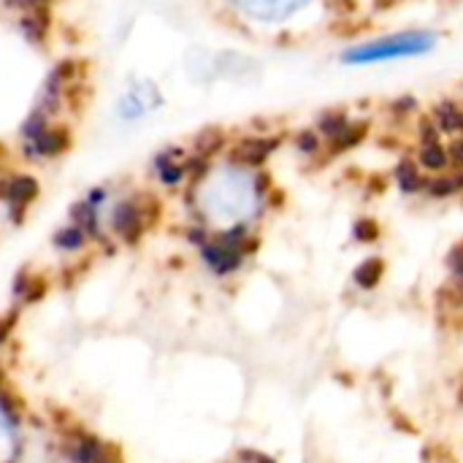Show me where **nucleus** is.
<instances>
[{
	"mask_svg": "<svg viewBox=\"0 0 463 463\" xmlns=\"http://www.w3.org/2000/svg\"><path fill=\"white\" fill-rule=\"evenodd\" d=\"M437 35L429 30H407V33H393L385 38H374L366 43H358L345 52V62L350 65H372V62H388V60H402V57H418L434 49Z\"/></svg>",
	"mask_w": 463,
	"mask_h": 463,
	"instance_id": "1",
	"label": "nucleus"
},
{
	"mask_svg": "<svg viewBox=\"0 0 463 463\" xmlns=\"http://www.w3.org/2000/svg\"><path fill=\"white\" fill-rule=\"evenodd\" d=\"M201 250V260L214 277H231L244 266V258L255 252V239L244 225H233L217 236H212Z\"/></svg>",
	"mask_w": 463,
	"mask_h": 463,
	"instance_id": "2",
	"label": "nucleus"
},
{
	"mask_svg": "<svg viewBox=\"0 0 463 463\" xmlns=\"http://www.w3.org/2000/svg\"><path fill=\"white\" fill-rule=\"evenodd\" d=\"M157 214V203L146 195H130L125 201H119L111 212V231L117 239H122L125 244H138V239L144 236V231L149 228V222H155Z\"/></svg>",
	"mask_w": 463,
	"mask_h": 463,
	"instance_id": "3",
	"label": "nucleus"
},
{
	"mask_svg": "<svg viewBox=\"0 0 463 463\" xmlns=\"http://www.w3.org/2000/svg\"><path fill=\"white\" fill-rule=\"evenodd\" d=\"M62 458L68 463H100L114 445L100 439L95 431L81 429V426H65L62 431V442H60Z\"/></svg>",
	"mask_w": 463,
	"mask_h": 463,
	"instance_id": "4",
	"label": "nucleus"
},
{
	"mask_svg": "<svg viewBox=\"0 0 463 463\" xmlns=\"http://www.w3.org/2000/svg\"><path fill=\"white\" fill-rule=\"evenodd\" d=\"M38 198V182L27 174H16L3 179V203L14 222L24 220V209Z\"/></svg>",
	"mask_w": 463,
	"mask_h": 463,
	"instance_id": "5",
	"label": "nucleus"
},
{
	"mask_svg": "<svg viewBox=\"0 0 463 463\" xmlns=\"http://www.w3.org/2000/svg\"><path fill=\"white\" fill-rule=\"evenodd\" d=\"M27 144V155L33 160H49V157H60L68 146H71V133L68 128H43L38 136H33Z\"/></svg>",
	"mask_w": 463,
	"mask_h": 463,
	"instance_id": "6",
	"label": "nucleus"
},
{
	"mask_svg": "<svg viewBox=\"0 0 463 463\" xmlns=\"http://www.w3.org/2000/svg\"><path fill=\"white\" fill-rule=\"evenodd\" d=\"M236 3L258 19H288L309 0H236Z\"/></svg>",
	"mask_w": 463,
	"mask_h": 463,
	"instance_id": "7",
	"label": "nucleus"
},
{
	"mask_svg": "<svg viewBox=\"0 0 463 463\" xmlns=\"http://www.w3.org/2000/svg\"><path fill=\"white\" fill-rule=\"evenodd\" d=\"M277 149V138H269V136H250V138H241L236 146H233V160L252 168V165H260L271 152Z\"/></svg>",
	"mask_w": 463,
	"mask_h": 463,
	"instance_id": "8",
	"label": "nucleus"
},
{
	"mask_svg": "<svg viewBox=\"0 0 463 463\" xmlns=\"http://www.w3.org/2000/svg\"><path fill=\"white\" fill-rule=\"evenodd\" d=\"M152 168H155V176H157L165 187H176V184L187 176L182 149H163V152L152 160Z\"/></svg>",
	"mask_w": 463,
	"mask_h": 463,
	"instance_id": "9",
	"label": "nucleus"
},
{
	"mask_svg": "<svg viewBox=\"0 0 463 463\" xmlns=\"http://www.w3.org/2000/svg\"><path fill=\"white\" fill-rule=\"evenodd\" d=\"M71 222L79 225V228L87 233L90 241H98V239L103 236V231H100V206L92 203L87 195L71 206Z\"/></svg>",
	"mask_w": 463,
	"mask_h": 463,
	"instance_id": "10",
	"label": "nucleus"
},
{
	"mask_svg": "<svg viewBox=\"0 0 463 463\" xmlns=\"http://www.w3.org/2000/svg\"><path fill=\"white\" fill-rule=\"evenodd\" d=\"M11 293H14V301L27 307V304H35L46 296V279L33 274V271H19L14 277V285H11Z\"/></svg>",
	"mask_w": 463,
	"mask_h": 463,
	"instance_id": "11",
	"label": "nucleus"
},
{
	"mask_svg": "<svg viewBox=\"0 0 463 463\" xmlns=\"http://www.w3.org/2000/svg\"><path fill=\"white\" fill-rule=\"evenodd\" d=\"M149 95H155V90H138V87H133V90L119 100V117H122V119H138V117H144V114L152 109Z\"/></svg>",
	"mask_w": 463,
	"mask_h": 463,
	"instance_id": "12",
	"label": "nucleus"
},
{
	"mask_svg": "<svg viewBox=\"0 0 463 463\" xmlns=\"http://www.w3.org/2000/svg\"><path fill=\"white\" fill-rule=\"evenodd\" d=\"M87 233L79 228V225H65V228H60L54 236H52V244H54V250H60V252H65V255H73V252H81L84 247H87Z\"/></svg>",
	"mask_w": 463,
	"mask_h": 463,
	"instance_id": "13",
	"label": "nucleus"
},
{
	"mask_svg": "<svg viewBox=\"0 0 463 463\" xmlns=\"http://www.w3.org/2000/svg\"><path fill=\"white\" fill-rule=\"evenodd\" d=\"M46 27H49V16L41 8H30L27 14H22L19 19V33L30 41V43H41L46 38Z\"/></svg>",
	"mask_w": 463,
	"mask_h": 463,
	"instance_id": "14",
	"label": "nucleus"
},
{
	"mask_svg": "<svg viewBox=\"0 0 463 463\" xmlns=\"http://www.w3.org/2000/svg\"><path fill=\"white\" fill-rule=\"evenodd\" d=\"M383 274H385V263H383L380 258H366V260L355 269V285H358L361 290H374V288L380 285Z\"/></svg>",
	"mask_w": 463,
	"mask_h": 463,
	"instance_id": "15",
	"label": "nucleus"
},
{
	"mask_svg": "<svg viewBox=\"0 0 463 463\" xmlns=\"http://www.w3.org/2000/svg\"><path fill=\"white\" fill-rule=\"evenodd\" d=\"M222 144H225L222 130H220V128H206V130H201V133L195 136L193 149H195V155H201V157H206V160H209L214 152H220V149H222Z\"/></svg>",
	"mask_w": 463,
	"mask_h": 463,
	"instance_id": "16",
	"label": "nucleus"
},
{
	"mask_svg": "<svg viewBox=\"0 0 463 463\" xmlns=\"http://www.w3.org/2000/svg\"><path fill=\"white\" fill-rule=\"evenodd\" d=\"M448 152L439 146V144H434V141H429L426 146H423V155H420V163L429 168V171H442L445 168V163H448Z\"/></svg>",
	"mask_w": 463,
	"mask_h": 463,
	"instance_id": "17",
	"label": "nucleus"
},
{
	"mask_svg": "<svg viewBox=\"0 0 463 463\" xmlns=\"http://www.w3.org/2000/svg\"><path fill=\"white\" fill-rule=\"evenodd\" d=\"M14 326H16V309H11V312H5V315H0V347L11 339V334H14Z\"/></svg>",
	"mask_w": 463,
	"mask_h": 463,
	"instance_id": "18",
	"label": "nucleus"
},
{
	"mask_svg": "<svg viewBox=\"0 0 463 463\" xmlns=\"http://www.w3.org/2000/svg\"><path fill=\"white\" fill-rule=\"evenodd\" d=\"M236 463H277L271 456L260 453V450H252V448H244L236 453Z\"/></svg>",
	"mask_w": 463,
	"mask_h": 463,
	"instance_id": "19",
	"label": "nucleus"
},
{
	"mask_svg": "<svg viewBox=\"0 0 463 463\" xmlns=\"http://www.w3.org/2000/svg\"><path fill=\"white\" fill-rule=\"evenodd\" d=\"M355 236H358L361 241H374V239L380 236V228H377L372 220H361V222L355 225Z\"/></svg>",
	"mask_w": 463,
	"mask_h": 463,
	"instance_id": "20",
	"label": "nucleus"
},
{
	"mask_svg": "<svg viewBox=\"0 0 463 463\" xmlns=\"http://www.w3.org/2000/svg\"><path fill=\"white\" fill-rule=\"evenodd\" d=\"M450 269H453V277L463 285V247H456L450 252Z\"/></svg>",
	"mask_w": 463,
	"mask_h": 463,
	"instance_id": "21",
	"label": "nucleus"
},
{
	"mask_svg": "<svg viewBox=\"0 0 463 463\" xmlns=\"http://www.w3.org/2000/svg\"><path fill=\"white\" fill-rule=\"evenodd\" d=\"M100 463H125V458H122L119 448H114V450H111V453H109V456H106Z\"/></svg>",
	"mask_w": 463,
	"mask_h": 463,
	"instance_id": "22",
	"label": "nucleus"
},
{
	"mask_svg": "<svg viewBox=\"0 0 463 463\" xmlns=\"http://www.w3.org/2000/svg\"><path fill=\"white\" fill-rule=\"evenodd\" d=\"M458 399H461V404H463V385H461V393H458Z\"/></svg>",
	"mask_w": 463,
	"mask_h": 463,
	"instance_id": "23",
	"label": "nucleus"
},
{
	"mask_svg": "<svg viewBox=\"0 0 463 463\" xmlns=\"http://www.w3.org/2000/svg\"><path fill=\"white\" fill-rule=\"evenodd\" d=\"M0 157H3V144H0Z\"/></svg>",
	"mask_w": 463,
	"mask_h": 463,
	"instance_id": "24",
	"label": "nucleus"
}]
</instances>
